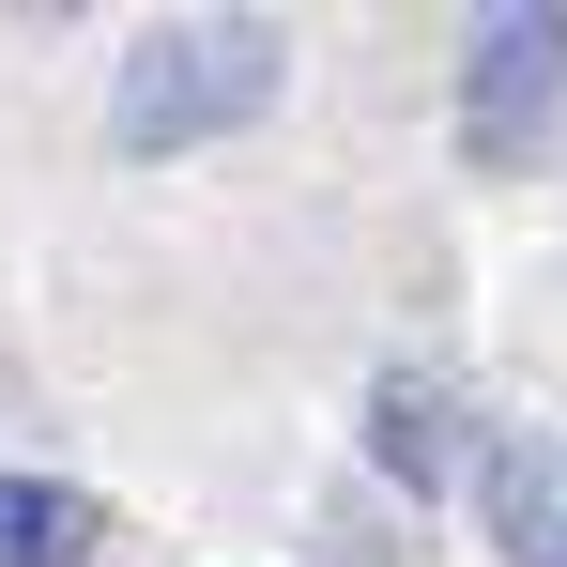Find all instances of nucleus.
<instances>
[{
  "mask_svg": "<svg viewBox=\"0 0 567 567\" xmlns=\"http://www.w3.org/2000/svg\"><path fill=\"white\" fill-rule=\"evenodd\" d=\"M475 506H491L506 567H567V445L553 430H491L475 445Z\"/></svg>",
  "mask_w": 567,
  "mask_h": 567,
  "instance_id": "obj_3",
  "label": "nucleus"
},
{
  "mask_svg": "<svg viewBox=\"0 0 567 567\" xmlns=\"http://www.w3.org/2000/svg\"><path fill=\"white\" fill-rule=\"evenodd\" d=\"M553 107H567V0H537V16H475V62H461L475 169H522V154L553 138Z\"/></svg>",
  "mask_w": 567,
  "mask_h": 567,
  "instance_id": "obj_2",
  "label": "nucleus"
},
{
  "mask_svg": "<svg viewBox=\"0 0 567 567\" xmlns=\"http://www.w3.org/2000/svg\"><path fill=\"white\" fill-rule=\"evenodd\" d=\"M107 522L93 491H62V475H0V567H78Z\"/></svg>",
  "mask_w": 567,
  "mask_h": 567,
  "instance_id": "obj_5",
  "label": "nucleus"
},
{
  "mask_svg": "<svg viewBox=\"0 0 567 567\" xmlns=\"http://www.w3.org/2000/svg\"><path fill=\"white\" fill-rule=\"evenodd\" d=\"M291 78V47L261 16H169V31H138V62L107 78V138L123 154H199V138H230V123H261Z\"/></svg>",
  "mask_w": 567,
  "mask_h": 567,
  "instance_id": "obj_1",
  "label": "nucleus"
},
{
  "mask_svg": "<svg viewBox=\"0 0 567 567\" xmlns=\"http://www.w3.org/2000/svg\"><path fill=\"white\" fill-rule=\"evenodd\" d=\"M369 461L399 475V491H445V475H461V399L414 383V369H383L369 383Z\"/></svg>",
  "mask_w": 567,
  "mask_h": 567,
  "instance_id": "obj_4",
  "label": "nucleus"
}]
</instances>
